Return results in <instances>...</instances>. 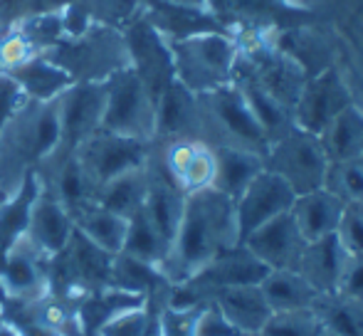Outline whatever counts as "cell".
I'll return each instance as SVG.
<instances>
[{
    "instance_id": "d6a6232c",
    "label": "cell",
    "mask_w": 363,
    "mask_h": 336,
    "mask_svg": "<svg viewBox=\"0 0 363 336\" xmlns=\"http://www.w3.org/2000/svg\"><path fill=\"white\" fill-rule=\"evenodd\" d=\"M334 294H344V297L363 299V254H351L346 259L344 274H341L339 289Z\"/></svg>"
},
{
    "instance_id": "603a6c76",
    "label": "cell",
    "mask_w": 363,
    "mask_h": 336,
    "mask_svg": "<svg viewBox=\"0 0 363 336\" xmlns=\"http://www.w3.org/2000/svg\"><path fill=\"white\" fill-rule=\"evenodd\" d=\"M5 77L13 79V82L23 89V94L35 101H52V99H57L69 84H74L72 79H69V74L65 72L62 67H57L55 62H50V60H30V62L13 69V72L5 74Z\"/></svg>"
},
{
    "instance_id": "7a4b0ae2",
    "label": "cell",
    "mask_w": 363,
    "mask_h": 336,
    "mask_svg": "<svg viewBox=\"0 0 363 336\" xmlns=\"http://www.w3.org/2000/svg\"><path fill=\"white\" fill-rule=\"evenodd\" d=\"M198 104H201V139L206 144H211L213 149L233 146L262 156L267 154V136L235 82L208 94H198Z\"/></svg>"
},
{
    "instance_id": "6da1fadb",
    "label": "cell",
    "mask_w": 363,
    "mask_h": 336,
    "mask_svg": "<svg viewBox=\"0 0 363 336\" xmlns=\"http://www.w3.org/2000/svg\"><path fill=\"white\" fill-rule=\"evenodd\" d=\"M240 242L235 201L216 188H203L186 196L176 237L161 262V274L168 284H183L196 277L211 259Z\"/></svg>"
},
{
    "instance_id": "8fae6325",
    "label": "cell",
    "mask_w": 363,
    "mask_h": 336,
    "mask_svg": "<svg viewBox=\"0 0 363 336\" xmlns=\"http://www.w3.org/2000/svg\"><path fill=\"white\" fill-rule=\"evenodd\" d=\"M48 262L50 257H45L23 235L0 257V287L18 302H35L45 297L50 284V274L45 267Z\"/></svg>"
},
{
    "instance_id": "ffe728a7",
    "label": "cell",
    "mask_w": 363,
    "mask_h": 336,
    "mask_svg": "<svg viewBox=\"0 0 363 336\" xmlns=\"http://www.w3.org/2000/svg\"><path fill=\"white\" fill-rule=\"evenodd\" d=\"M213 151H216V176L211 188L238 201L245 188L264 171V156L233 146H216Z\"/></svg>"
},
{
    "instance_id": "ba28073f",
    "label": "cell",
    "mask_w": 363,
    "mask_h": 336,
    "mask_svg": "<svg viewBox=\"0 0 363 336\" xmlns=\"http://www.w3.org/2000/svg\"><path fill=\"white\" fill-rule=\"evenodd\" d=\"M354 104L344 77L334 67L321 69L319 74L306 79L299 99L294 104V126L319 136L341 111Z\"/></svg>"
},
{
    "instance_id": "cb8c5ba5",
    "label": "cell",
    "mask_w": 363,
    "mask_h": 336,
    "mask_svg": "<svg viewBox=\"0 0 363 336\" xmlns=\"http://www.w3.org/2000/svg\"><path fill=\"white\" fill-rule=\"evenodd\" d=\"M148 166V164H146ZM134 168L129 173H121V176L111 178L109 183L96 191L94 201L101 208L116 213L121 218H131L136 211L144 208L146 191H148V168Z\"/></svg>"
},
{
    "instance_id": "ac0fdd59",
    "label": "cell",
    "mask_w": 363,
    "mask_h": 336,
    "mask_svg": "<svg viewBox=\"0 0 363 336\" xmlns=\"http://www.w3.org/2000/svg\"><path fill=\"white\" fill-rule=\"evenodd\" d=\"M346 259H349V250L341 245L339 235H329L321 240L306 242L299 264H296V272L319 294H334L339 289Z\"/></svg>"
},
{
    "instance_id": "4fadbf2b",
    "label": "cell",
    "mask_w": 363,
    "mask_h": 336,
    "mask_svg": "<svg viewBox=\"0 0 363 336\" xmlns=\"http://www.w3.org/2000/svg\"><path fill=\"white\" fill-rule=\"evenodd\" d=\"M259 262L267 269H296L301 259V252L306 247V240L296 230L291 213L274 218V220L259 225L242 240Z\"/></svg>"
},
{
    "instance_id": "e575fe53",
    "label": "cell",
    "mask_w": 363,
    "mask_h": 336,
    "mask_svg": "<svg viewBox=\"0 0 363 336\" xmlns=\"http://www.w3.org/2000/svg\"><path fill=\"white\" fill-rule=\"evenodd\" d=\"M171 5H181V8H193V10H203L208 5V0H166Z\"/></svg>"
},
{
    "instance_id": "4316f807",
    "label": "cell",
    "mask_w": 363,
    "mask_h": 336,
    "mask_svg": "<svg viewBox=\"0 0 363 336\" xmlns=\"http://www.w3.org/2000/svg\"><path fill=\"white\" fill-rule=\"evenodd\" d=\"M324 188L344 203H363V156L331 161Z\"/></svg>"
},
{
    "instance_id": "44dd1931",
    "label": "cell",
    "mask_w": 363,
    "mask_h": 336,
    "mask_svg": "<svg viewBox=\"0 0 363 336\" xmlns=\"http://www.w3.org/2000/svg\"><path fill=\"white\" fill-rule=\"evenodd\" d=\"M264 299L272 312H294V309H314L324 294H319L296 269H269L259 282Z\"/></svg>"
},
{
    "instance_id": "9c48e42d",
    "label": "cell",
    "mask_w": 363,
    "mask_h": 336,
    "mask_svg": "<svg viewBox=\"0 0 363 336\" xmlns=\"http://www.w3.org/2000/svg\"><path fill=\"white\" fill-rule=\"evenodd\" d=\"M296 193L291 191L287 183L277 173L264 168L252 183L242 191V196L235 201V218H238V233L240 242L257 230L259 225L274 220L291 211Z\"/></svg>"
},
{
    "instance_id": "3957f363",
    "label": "cell",
    "mask_w": 363,
    "mask_h": 336,
    "mask_svg": "<svg viewBox=\"0 0 363 336\" xmlns=\"http://www.w3.org/2000/svg\"><path fill=\"white\" fill-rule=\"evenodd\" d=\"M176 82L193 94H208L230 84L238 67V50L223 33H203L176 40L171 47Z\"/></svg>"
},
{
    "instance_id": "d6986e66",
    "label": "cell",
    "mask_w": 363,
    "mask_h": 336,
    "mask_svg": "<svg viewBox=\"0 0 363 336\" xmlns=\"http://www.w3.org/2000/svg\"><path fill=\"white\" fill-rule=\"evenodd\" d=\"M74 223V230L82 233L89 242L101 247L109 254H119L124 250L126 230H129V218H121L116 213L101 208L96 201L82 203L69 211Z\"/></svg>"
},
{
    "instance_id": "8992f818",
    "label": "cell",
    "mask_w": 363,
    "mask_h": 336,
    "mask_svg": "<svg viewBox=\"0 0 363 336\" xmlns=\"http://www.w3.org/2000/svg\"><path fill=\"white\" fill-rule=\"evenodd\" d=\"M151 151L153 144H148V141L129 139V136L109 134V131L99 129L72 156L96 198V191L111 178L134 171V168H144L151 159Z\"/></svg>"
},
{
    "instance_id": "d590c367",
    "label": "cell",
    "mask_w": 363,
    "mask_h": 336,
    "mask_svg": "<svg viewBox=\"0 0 363 336\" xmlns=\"http://www.w3.org/2000/svg\"><path fill=\"white\" fill-rule=\"evenodd\" d=\"M319 336H339V334H334V332H329V329H321Z\"/></svg>"
},
{
    "instance_id": "484cf974",
    "label": "cell",
    "mask_w": 363,
    "mask_h": 336,
    "mask_svg": "<svg viewBox=\"0 0 363 336\" xmlns=\"http://www.w3.org/2000/svg\"><path fill=\"white\" fill-rule=\"evenodd\" d=\"M124 254L134 259H141L146 264H153V267H161V262L168 254V245L158 230L153 228V223L148 220L146 211H136L134 215L129 218V230H126V240H124Z\"/></svg>"
},
{
    "instance_id": "5b68a950",
    "label": "cell",
    "mask_w": 363,
    "mask_h": 336,
    "mask_svg": "<svg viewBox=\"0 0 363 336\" xmlns=\"http://www.w3.org/2000/svg\"><path fill=\"white\" fill-rule=\"evenodd\" d=\"M264 168L277 173L296 196H301V193L324 188L329 159L319 136L291 126L287 134L269 144L264 154Z\"/></svg>"
},
{
    "instance_id": "e0dca14e",
    "label": "cell",
    "mask_w": 363,
    "mask_h": 336,
    "mask_svg": "<svg viewBox=\"0 0 363 336\" xmlns=\"http://www.w3.org/2000/svg\"><path fill=\"white\" fill-rule=\"evenodd\" d=\"M208 302L216 304L242 336H257L267 324V319L272 317V309H269L259 284L218 289L208 297Z\"/></svg>"
},
{
    "instance_id": "f546056e",
    "label": "cell",
    "mask_w": 363,
    "mask_h": 336,
    "mask_svg": "<svg viewBox=\"0 0 363 336\" xmlns=\"http://www.w3.org/2000/svg\"><path fill=\"white\" fill-rule=\"evenodd\" d=\"M153 329V304H139L116 312L99 329L96 336H146Z\"/></svg>"
},
{
    "instance_id": "7402d4cb",
    "label": "cell",
    "mask_w": 363,
    "mask_h": 336,
    "mask_svg": "<svg viewBox=\"0 0 363 336\" xmlns=\"http://www.w3.org/2000/svg\"><path fill=\"white\" fill-rule=\"evenodd\" d=\"M319 141L326 151V159L346 161L363 156V109L359 104H349L324 131Z\"/></svg>"
},
{
    "instance_id": "836d02e7",
    "label": "cell",
    "mask_w": 363,
    "mask_h": 336,
    "mask_svg": "<svg viewBox=\"0 0 363 336\" xmlns=\"http://www.w3.org/2000/svg\"><path fill=\"white\" fill-rule=\"evenodd\" d=\"M25 99H28V96L23 94V89H20L10 77L0 74V131H3L5 124L13 119V114L20 109V104H23Z\"/></svg>"
},
{
    "instance_id": "4dcf8cb0",
    "label": "cell",
    "mask_w": 363,
    "mask_h": 336,
    "mask_svg": "<svg viewBox=\"0 0 363 336\" xmlns=\"http://www.w3.org/2000/svg\"><path fill=\"white\" fill-rule=\"evenodd\" d=\"M336 235L351 254H363V203H346Z\"/></svg>"
},
{
    "instance_id": "277c9868",
    "label": "cell",
    "mask_w": 363,
    "mask_h": 336,
    "mask_svg": "<svg viewBox=\"0 0 363 336\" xmlns=\"http://www.w3.org/2000/svg\"><path fill=\"white\" fill-rule=\"evenodd\" d=\"M106 104L101 129L153 144L156 136V99L131 67L106 79Z\"/></svg>"
},
{
    "instance_id": "52a82bcc",
    "label": "cell",
    "mask_w": 363,
    "mask_h": 336,
    "mask_svg": "<svg viewBox=\"0 0 363 336\" xmlns=\"http://www.w3.org/2000/svg\"><path fill=\"white\" fill-rule=\"evenodd\" d=\"M106 104L104 82H74L57 96L60 116V149L48 161H60L72 156L89 136L101 129ZM45 161V164H48Z\"/></svg>"
},
{
    "instance_id": "f1b7e54d",
    "label": "cell",
    "mask_w": 363,
    "mask_h": 336,
    "mask_svg": "<svg viewBox=\"0 0 363 336\" xmlns=\"http://www.w3.org/2000/svg\"><path fill=\"white\" fill-rule=\"evenodd\" d=\"M321 319L316 309H294V312H272L257 336H319Z\"/></svg>"
},
{
    "instance_id": "9a60e30c",
    "label": "cell",
    "mask_w": 363,
    "mask_h": 336,
    "mask_svg": "<svg viewBox=\"0 0 363 336\" xmlns=\"http://www.w3.org/2000/svg\"><path fill=\"white\" fill-rule=\"evenodd\" d=\"M176 139H201V104H198V94L173 79L156 101L153 141Z\"/></svg>"
},
{
    "instance_id": "2e32d148",
    "label": "cell",
    "mask_w": 363,
    "mask_h": 336,
    "mask_svg": "<svg viewBox=\"0 0 363 336\" xmlns=\"http://www.w3.org/2000/svg\"><path fill=\"white\" fill-rule=\"evenodd\" d=\"M346 203L336 198L326 188H316V191L301 193L291 203V220H294L296 230L301 233L306 242L321 240V237L336 235L339 230L341 215H344Z\"/></svg>"
},
{
    "instance_id": "30bf717a",
    "label": "cell",
    "mask_w": 363,
    "mask_h": 336,
    "mask_svg": "<svg viewBox=\"0 0 363 336\" xmlns=\"http://www.w3.org/2000/svg\"><path fill=\"white\" fill-rule=\"evenodd\" d=\"M156 159V156H153ZM161 171L186 196L213 186L216 176V151L203 139L163 141V151L156 159Z\"/></svg>"
},
{
    "instance_id": "5bb4252c",
    "label": "cell",
    "mask_w": 363,
    "mask_h": 336,
    "mask_svg": "<svg viewBox=\"0 0 363 336\" xmlns=\"http://www.w3.org/2000/svg\"><path fill=\"white\" fill-rule=\"evenodd\" d=\"M129 50L134 57V72L151 96L158 101V96L166 91V86L176 79L173 72V55L171 47L163 45L158 30L151 23H139L129 35Z\"/></svg>"
},
{
    "instance_id": "83f0119b",
    "label": "cell",
    "mask_w": 363,
    "mask_h": 336,
    "mask_svg": "<svg viewBox=\"0 0 363 336\" xmlns=\"http://www.w3.org/2000/svg\"><path fill=\"white\" fill-rule=\"evenodd\" d=\"M203 304H173L163 299L153 304V324L158 336H196L198 312Z\"/></svg>"
},
{
    "instance_id": "1f68e13d",
    "label": "cell",
    "mask_w": 363,
    "mask_h": 336,
    "mask_svg": "<svg viewBox=\"0 0 363 336\" xmlns=\"http://www.w3.org/2000/svg\"><path fill=\"white\" fill-rule=\"evenodd\" d=\"M196 336H242L228 322L223 312L213 302H206L198 312Z\"/></svg>"
},
{
    "instance_id": "7c38bea8",
    "label": "cell",
    "mask_w": 363,
    "mask_h": 336,
    "mask_svg": "<svg viewBox=\"0 0 363 336\" xmlns=\"http://www.w3.org/2000/svg\"><path fill=\"white\" fill-rule=\"evenodd\" d=\"M74 223L65 203L60 201L55 193H50L40 181V191L33 201L28 218V228H25V237L38 247L45 257L52 259L67 247L72 240Z\"/></svg>"
},
{
    "instance_id": "d4e9b609",
    "label": "cell",
    "mask_w": 363,
    "mask_h": 336,
    "mask_svg": "<svg viewBox=\"0 0 363 336\" xmlns=\"http://www.w3.org/2000/svg\"><path fill=\"white\" fill-rule=\"evenodd\" d=\"M321 327L339 336H363V299L344 294H324L316 302Z\"/></svg>"
}]
</instances>
